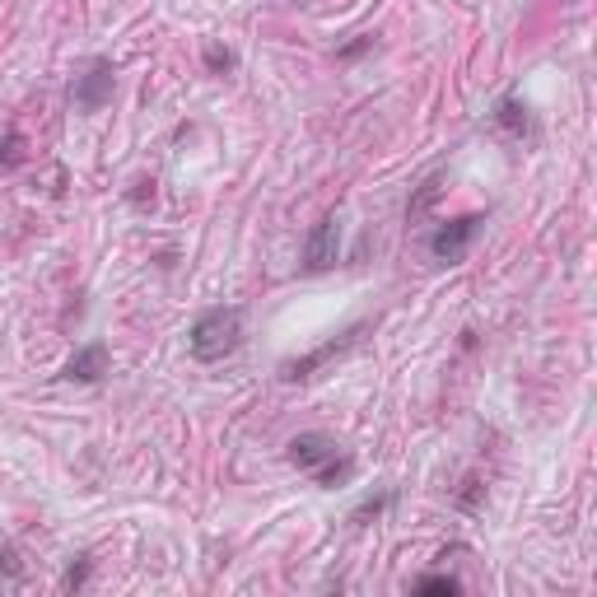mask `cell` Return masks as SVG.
<instances>
[{
	"instance_id": "obj_3",
	"label": "cell",
	"mask_w": 597,
	"mask_h": 597,
	"mask_svg": "<svg viewBox=\"0 0 597 597\" xmlns=\"http://www.w3.org/2000/svg\"><path fill=\"white\" fill-rule=\"evenodd\" d=\"M113 85H117V70H113V61L107 57H94L85 70L75 75V85H70V98H75V107L79 113H98V107L113 98Z\"/></svg>"
},
{
	"instance_id": "obj_11",
	"label": "cell",
	"mask_w": 597,
	"mask_h": 597,
	"mask_svg": "<svg viewBox=\"0 0 597 597\" xmlns=\"http://www.w3.org/2000/svg\"><path fill=\"white\" fill-rule=\"evenodd\" d=\"M23 579V565L14 546H0V583H19Z\"/></svg>"
},
{
	"instance_id": "obj_5",
	"label": "cell",
	"mask_w": 597,
	"mask_h": 597,
	"mask_svg": "<svg viewBox=\"0 0 597 597\" xmlns=\"http://www.w3.org/2000/svg\"><path fill=\"white\" fill-rule=\"evenodd\" d=\"M481 215H463V220H448V225H439L434 229V238H429V253L439 257V262H463L467 257V248H472V238L481 234Z\"/></svg>"
},
{
	"instance_id": "obj_15",
	"label": "cell",
	"mask_w": 597,
	"mask_h": 597,
	"mask_svg": "<svg viewBox=\"0 0 597 597\" xmlns=\"http://www.w3.org/2000/svg\"><path fill=\"white\" fill-rule=\"evenodd\" d=\"M369 47H373V38H355V42H345V47L336 51V57H341V61H355V57H364Z\"/></svg>"
},
{
	"instance_id": "obj_6",
	"label": "cell",
	"mask_w": 597,
	"mask_h": 597,
	"mask_svg": "<svg viewBox=\"0 0 597 597\" xmlns=\"http://www.w3.org/2000/svg\"><path fill=\"white\" fill-rule=\"evenodd\" d=\"M336 253H341V220L336 215H327L304 243V271L308 276H322V271L336 266Z\"/></svg>"
},
{
	"instance_id": "obj_10",
	"label": "cell",
	"mask_w": 597,
	"mask_h": 597,
	"mask_svg": "<svg viewBox=\"0 0 597 597\" xmlns=\"http://www.w3.org/2000/svg\"><path fill=\"white\" fill-rule=\"evenodd\" d=\"M89 574H94V560H89V556H79V565H70V569H66V579H61L66 592H79V588L89 583Z\"/></svg>"
},
{
	"instance_id": "obj_8",
	"label": "cell",
	"mask_w": 597,
	"mask_h": 597,
	"mask_svg": "<svg viewBox=\"0 0 597 597\" xmlns=\"http://www.w3.org/2000/svg\"><path fill=\"white\" fill-rule=\"evenodd\" d=\"M495 126L509 131V135H519V141L537 131V126H532V107H528L519 94H504V98L495 103Z\"/></svg>"
},
{
	"instance_id": "obj_14",
	"label": "cell",
	"mask_w": 597,
	"mask_h": 597,
	"mask_svg": "<svg viewBox=\"0 0 597 597\" xmlns=\"http://www.w3.org/2000/svg\"><path fill=\"white\" fill-rule=\"evenodd\" d=\"M0 164H5V169H14V164H23V141H19V135H10V141H5V145H0Z\"/></svg>"
},
{
	"instance_id": "obj_12",
	"label": "cell",
	"mask_w": 597,
	"mask_h": 597,
	"mask_svg": "<svg viewBox=\"0 0 597 597\" xmlns=\"http://www.w3.org/2000/svg\"><path fill=\"white\" fill-rule=\"evenodd\" d=\"M416 592H463V583L453 574H425V579H416Z\"/></svg>"
},
{
	"instance_id": "obj_16",
	"label": "cell",
	"mask_w": 597,
	"mask_h": 597,
	"mask_svg": "<svg viewBox=\"0 0 597 597\" xmlns=\"http://www.w3.org/2000/svg\"><path fill=\"white\" fill-rule=\"evenodd\" d=\"M126 201H131V206H145V201H154V182H135L131 192H126Z\"/></svg>"
},
{
	"instance_id": "obj_9",
	"label": "cell",
	"mask_w": 597,
	"mask_h": 597,
	"mask_svg": "<svg viewBox=\"0 0 597 597\" xmlns=\"http://www.w3.org/2000/svg\"><path fill=\"white\" fill-rule=\"evenodd\" d=\"M234 66H238V57H234L229 47H220V42H210V47H206V70H215V75H229Z\"/></svg>"
},
{
	"instance_id": "obj_7",
	"label": "cell",
	"mask_w": 597,
	"mask_h": 597,
	"mask_svg": "<svg viewBox=\"0 0 597 597\" xmlns=\"http://www.w3.org/2000/svg\"><path fill=\"white\" fill-rule=\"evenodd\" d=\"M107 373V345L94 341V345H79L75 355L66 360L61 378H70V383H98V378Z\"/></svg>"
},
{
	"instance_id": "obj_13",
	"label": "cell",
	"mask_w": 597,
	"mask_h": 597,
	"mask_svg": "<svg viewBox=\"0 0 597 597\" xmlns=\"http://www.w3.org/2000/svg\"><path fill=\"white\" fill-rule=\"evenodd\" d=\"M392 504V495H378V500H364L355 513H350V523H364V519H378V513H383Z\"/></svg>"
},
{
	"instance_id": "obj_4",
	"label": "cell",
	"mask_w": 597,
	"mask_h": 597,
	"mask_svg": "<svg viewBox=\"0 0 597 597\" xmlns=\"http://www.w3.org/2000/svg\"><path fill=\"white\" fill-rule=\"evenodd\" d=\"M364 332V322H355V327H350V332H341V336H332L327 345H317V350H308V355H298V360H285L280 364V378H285V383H304V378H313L322 364H327V360H336V355H345V350L350 345H355V336Z\"/></svg>"
},
{
	"instance_id": "obj_1",
	"label": "cell",
	"mask_w": 597,
	"mask_h": 597,
	"mask_svg": "<svg viewBox=\"0 0 597 597\" xmlns=\"http://www.w3.org/2000/svg\"><path fill=\"white\" fill-rule=\"evenodd\" d=\"M289 463L298 472H308L322 491L350 485V476H355V457H350L332 434H298V439H289Z\"/></svg>"
},
{
	"instance_id": "obj_2",
	"label": "cell",
	"mask_w": 597,
	"mask_h": 597,
	"mask_svg": "<svg viewBox=\"0 0 597 597\" xmlns=\"http://www.w3.org/2000/svg\"><path fill=\"white\" fill-rule=\"evenodd\" d=\"M187 345H192V355L201 364H215L234 355V350L243 345V308H210L192 322V336H187Z\"/></svg>"
}]
</instances>
